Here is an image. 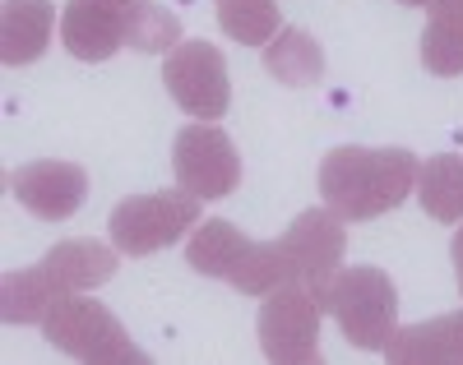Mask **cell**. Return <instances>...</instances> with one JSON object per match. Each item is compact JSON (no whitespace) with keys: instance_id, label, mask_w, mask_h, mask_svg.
Returning a JSON list of instances; mask_svg holds the SVG:
<instances>
[{"instance_id":"obj_1","label":"cell","mask_w":463,"mask_h":365,"mask_svg":"<svg viewBox=\"0 0 463 365\" xmlns=\"http://www.w3.org/2000/svg\"><path fill=\"white\" fill-rule=\"evenodd\" d=\"M421 162L408 148H357L343 144L320 162V194L325 209L343 222H371L380 213H394L417 190Z\"/></svg>"},{"instance_id":"obj_2","label":"cell","mask_w":463,"mask_h":365,"mask_svg":"<svg viewBox=\"0 0 463 365\" xmlns=\"http://www.w3.org/2000/svg\"><path fill=\"white\" fill-rule=\"evenodd\" d=\"M325 314H334V323L353 347L384 351L399 329V287L390 273L347 264L334 273L329 292H325Z\"/></svg>"},{"instance_id":"obj_3","label":"cell","mask_w":463,"mask_h":365,"mask_svg":"<svg viewBox=\"0 0 463 365\" xmlns=\"http://www.w3.org/2000/svg\"><path fill=\"white\" fill-rule=\"evenodd\" d=\"M190 227H200V194H190L181 185L176 190H153V194H130L107 218L111 246L130 259L176 246Z\"/></svg>"},{"instance_id":"obj_4","label":"cell","mask_w":463,"mask_h":365,"mask_svg":"<svg viewBox=\"0 0 463 365\" xmlns=\"http://www.w3.org/2000/svg\"><path fill=\"white\" fill-rule=\"evenodd\" d=\"M43 333L70 360H93V365H144L148 360V351L130 342L121 319H116L102 301H84L74 292L47 314Z\"/></svg>"},{"instance_id":"obj_5","label":"cell","mask_w":463,"mask_h":365,"mask_svg":"<svg viewBox=\"0 0 463 365\" xmlns=\"http://www.w3.org/2000/svg\"><path fill=\"white\" fill-rule=\"evenodd\" d=\"M320 296L306 292L301 282L269 292L260 301L255 314V333H260V351L274 365H316L320 360Z\"/></svg>"},{"instance_id":"obj_6","label":"cell","mask_w":463,"mask_h":365,"mask_svg":"<svg viewBox=\"0 0 463 365\" xmlns=\"http://www.w3.org/2000/svg\"><path fill=\"white\" fill-rule=\"evenodd\" d=\"M163 84L172 102L195 120H218L232 107L227 56L213 42H176L163 61Z\"/></svg>"},{"instance_id":"obj_7","label":"cell","mask_w":463,"mask_h":365,"mask_svg":"<svg viewBox=\"0 0 463 365\" xmlns=\"http://www.w3.org/2000/svg\"><path fill=\"white\" fill-rule=\"evenodd\" d=\"M172 172L181 190L200 199H222L241 185V153L213 120H190L172 144Z\"/></svg>"},{"instance_id":"obj_8","label":"cell","mask_w":463,"mask_h":365,"mask_svg":"<svg viewBox=\"0 0 463 365\" xmlns=\"http://www.w3.org/2000/svg\"><path fill=\"white\" fill-rule=\"evenodd\" d=\"M283 240V250L297 268V282L306 292H316L320 305H325V292H329V282L347 255V231H343V218L334 209H306L292 218V227L279 236Z\"/></svg>"},{"instance_id":"obj_9","label":"cell","mask_w":463,"mask_h":365,"mask_svg":"<svg viewBox=\"0 0 463 365\" xmlns=\"http://www.w3.org/2000/svg\"><path fill=\"white\" fill-rule=\"evenodd\" d=\"M10 194L33 218L65 222L89 199V172L74 162H28V167L10 172Z\"/></svg>"},{"instance_id":"obj_10","label":"cell","mask_w":463,"mask_h":365,"mask_svg":"<svg viewBox=\"0 0 463 365\" xmlns=\"http://www.w3.org/2000/svg\"><path fill=\"white\" fill-rule=\"evenodd\" d=\"M126 10H111L102 0H70L61 10V42L74 61H111L126 47Z\"/></svg>"},{"instance_id":"obj_11","label":"cell","mask_w":463,"mask_h":365,"mask_svg":"<svg viewBox=\"0 0 463 365\" xmlns=\"http://www.w3.org/2000/svg\"><path fill=\"white\" fill-rule=\"evenodd\" d=\"M384 356L394 365H463V310L394 329Z\"/></svg>"},{"instance_id":"obj_12","label":"cell","mask_w":463,"mask_h":365,"mask_svg":"<svg viewBox=\"0 0 463 365\" xmlns=\"http://www.w3.org/2000/svg\"><path fill=\"white\" fill-rule=\"evenodd\" d=\"M56 33V5L52 0H5L0 10V61L10 70L43 61Z\"/></svg>"},{"instance_id":"obj_13","label":"cell","mask_w":463,"mask_h":365,"mask_svg":"<svg viewBox=\"0 0 463 365\" xmlns=\"http://www.w3.org/2000/svg\"><path fill=\"white\" fill-rule=\"evenodd\" d=\"M65 296L70 292L61 287V277L47 264L19 268V273H5V282H0V314H5V323H47V314Z\"/></svg>"},{"instance_id":"obj_14","label":"cell","mask_w":463,"mask_h":365,"mask_svg":"<svg viewBox=\"0 0 463 365\" xmlns=\"http://www.w3.org/2000/svg\"><path fill=\"white\" fill-rule=\"evenodd\" d=\"M116 246H102V240H89V236H74V240H61L43 255V264L61 277L65 292H93L102 282L116 277Z\"/></svg>"},{"instance_id":"obj_15","label":"cell","mask_w":463,"mask_h":365,"mask_svg":"<svg viewBox=\"0 0 463 365\" xmlns=\"http://www.w3.org/2000/svg\"><path fill=\"white\" fill-rule=\"evenodd\" d=\"M250 250V240L241 236L237 222H227V218H209L195 227V236H190V246H185V264L204 273V277H232V268L241 264V255Z\"/></svg>"},{"instance_id":"obj_16","label":"cell","mask_w":463,"mask_h":365,"mask_svg":"<svg viewBox=\"0 0 463 365\" xmlns=\"http://www.w3.org/2000/svg\"><path fill=\"white\" fill-rule=\"evenodd\" d=\"M264 70L288 89H306L325 74V47L306 28H283L274 42L264 47Z\"/></svg>"},{"instance_id":"obj_17","label":"cell","mask_w":463,"mask_h":365,"mask_svg":"<svg viewBox=\"0 0 463 365\" xmlns=\"http://www.w3.org/2000/svg\"><path fill=\"white\" fill-rule=\"evenodd\" d=\"M421 65L436 79L463 74V0H436L421 33Z\"/></svg>"},{"instance_id":"obj_18","label":"cell","mask_w":463,"mask_h":365,"mask_svg":"<svg viewBox=\"0 0 463 365\" xmlns=\"http://www.w3.org/2000/svg\"><path fill=\"white\" fill-rule=\"evenodd\" d=\"M421 209L436 222H463V157L458 153H436L421 162L417 172V190Z\"/></svg>"},{"instance_id":"obj_19","label":"cell","mask_w":463,"mask_h":365,"mask_svg":"<svg viewBox=\"0 0 463 365\" xmlns=\"http://www.w3.org/2000/svg\"><path fill=\"white\" fill-rule=\"evenodd\" d=\"M227 282L241 296H269V292L288 287V282H297V268L283 250V240H250V250L241 255V264L232 268Z\"/></svg>"},{"instance_id":"obj_20","label":"cell","mask_w":463,"mask_h":365,"mask_svg":"<svg viewBox=\"0 0 463 365\" xmlns=\"http://www.w3.org/2000/svg\"><path fill=\"white\" fill-rule=\"evenodd\" d=\"M218 28L241 47H269L283 33L274 0H218Z\"/></svg>"},{"instance_id":"obj_21","label":"cell","mask_w":463,"mask_h":365,"mask_svg":"<svg viewBox=\"0 0 463 365\" xmlns=\"http://www.w3.org/2000/svg\"><path fill=\"white\" fill-rule=\"evenodd\" d=\"M176 42H185V37H181V19L167 5H158V0H139V5L130 10L126 47H135L144 56H167Z\"/></svg>"},{"instance_id":"obj_22","label":"cell","mask_w":463,"mask_h":365,"mask_svg":"<svg viewBox=\"0 0 463 365\" xmlns=\"http://www.w3.org/2000/svg\"><path fill=\"white\" fill-rule=\"evenodd\" d=\"M449 259H454V277H458V296H463V227L454 231V246H449Z\"/></svg>"},{"instance_id":"obj_23","label":"cell","mask_w":463,"mask_h":365,"mask_svg":"<svg viewBox=\"0 0 463 365\" xmlns=\"http://www.w3.org/2000/svg\"><path fill=\"white\" fill-rule=\"evenodd\" d=\"M102 5H111V10H126V14H130V10L139 5V0H102Z\"/></svg>"},{"instance_id":"obj_24","label":"cell","mask_w":463,"mask_h":365,"mask_svg":"<svg viewBox=\"0 0 463 365\" xmlns=\"http://www.w3.org/2000/svg\"><path fill=\"white\" fill-rule=\"evenodd\" d=\"M399 5H417V10H431L436 0H399Z\"/></svg>"}]
</instances>
